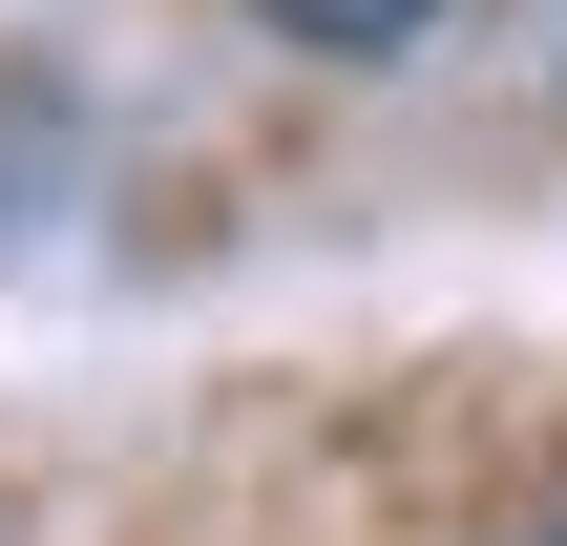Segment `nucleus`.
I'll return each mask as SVG.
<instances>
[{
  "label": "nucleus",
  "mask_w": 567,
  "mask_h": 546,
  "mask_svg": "<svg viewBox=\"0 0 567 546\" xmlns=\"http://www.w3.org/2000/svg\"><path fill=\"white\" fill-rule=\"evenodd\" d=\"M252 21H274V42H316V63H400L442 0H252Z\"/></svg>",
  "instance_id": "1"
},
{
  "label": "nucleus",
  "mask_w": 567,
  "mask_h": 546,
  "mask_svg": "<svg viewBox=\"0 0 567 546\" xmlns=\"http://www.w3.org/2000/svg\"><path fill=\"white\" fill-rule=\"evenodd\" d=\"M505 546H567V505H526V526H505Z\"/></svg>",
  "instance_id": "2"
}]
</instances>
